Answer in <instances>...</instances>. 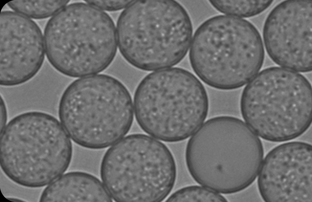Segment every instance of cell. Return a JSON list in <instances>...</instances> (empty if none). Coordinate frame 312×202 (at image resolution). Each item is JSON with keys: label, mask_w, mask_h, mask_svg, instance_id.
<instances>
[{"label": "cell", "mask_w": 312, "mask_h": 202, "mask_svg": "<svg viewBox=\"0 0 312 202\" xmlns=\"http://www.w3.org/2000/svg\"><path fill=\"white\" fill-rule=\"evenodd\" d=\"M0 131H1L6 125L8 119V113L4 99L1 95L0 99Z\"/></svg>", "instance_id": "cell-18"}, {"label": "cell", "mask_w": 312, "mask_h": 202, "mask_svg": "<svg viewBox=\"0 0 312 202\" xmlns=\"http://www.w3.org/2000/svg\"><path fill=\"white\" fill-rule=\"evenodd\" d=\"M166 202H226L219 193L204 186L193 185L181 188L172 194Z\"/></svg>", "instance_id": "cell-16"}, {"label": "cell", "mask_w": 312, "mask_h": 202, "mask_svg": "<svg viewBox=\"0 0 312 202\" xmlns=\"http://www.w3.org/2000/svg\"><path fill=\"white\" fill-rule=\"evenodd\" d=\"M69 2L68 0H14L7 4L14 12L28 18L42 19L52 17Z\"/></svg>", "instance_id": "cell-14"}, {"label": "cell", "mask_w": 312, "mask_h": 202, "mask_svg": "<svg viewBox=\"0 0 312 202\" xmlns=\"http://www.w3.org/2000/svg\"><path fill=\"white\" fill-rule=\"evenodd\" d=\"M134 0H84L86 3L102 10L116 11L125 9Z\"/></svg>", "instance_id": "cell-17"}, {"label": "cell", "mask_w": 312, "mask_h": 202, "mask_svg": "<svg viewBox=\"0 0 312 202\" xmlns=\"http://www.w3.org/2000/svg\"><path fill=\"white\" fill-rule=\"evenodd\" d=\"M264 156L258 136L242 120L229 115L206 121L189 139L185 154L193 179L223 194L236 193L251 185Z\"/></svg>", "instance_id": "cell-1"}, {"label": "cell", "mask_w": 312, "mask_h": 202, "mask_svg": "<svg viewBox=\"0 0 312 202\" xmlns=\"http://www.w3.org/2000/svg\"><path fill=\"white\" fill-rule=\"evenodd\" d=\"M1 168L21 186L48 185L68 168L73 155L70 137L48 113L32 111L12 118L0 131Z\"/></svg>", "instance_id": "cell-5"}, {"label": "cell", "mask_w": 312, "mask_h": 202, "mask_svg": "<svg viewBox=\"0 0 312 202\" xmlns=\"http://www.w3.org/2000/svg\"><path fill=\"white\" fill-rule=\"evenodd\" d=\"M312 88L307 79L282 67L266 68L244 88L241 115L262 139L281 142L304 133L312 122Z\"/></svg>", "instance_id": "cell-8"}, {"label": "cell", "mask_w": 312, "mask_h": 202, "mask_svg": "<svg viewBox=\"0 0 312 202\" xmlns=\"http://www.w3.org/2000/svg\"><path fill=\"white\" fill-rule=\"evenodd\" d=\"M263 37L271 59L297 72L312 70V1H284L265 21Z\"/></svg>", "instance_id": "cell-10"}, {"label": "cell", "mask_w": 312, "mask_h": 202, "mask_svg": "<svg viewBox=\"0 0 312 202\" xmlns=\"http://www.w3.org/2000/svg\"><path fill=\"white\" fill-rule=\"evenodd\" d=\"M257 180L266 202H312V146L294 141L270 151L263 159Z\"/></svg>", "instance_id": "cell-11"}, {"label": "cell", "mask_w": 312, "mask_h": 202, "mask_svg": "<svg viewBox=\"0 0 312 202\" xmlns=\"http://www.w3.org/2000/svg\"><path fill=\"white\" fill-rule=\"evenodd\" d=\"M116 29L122 56L133 67L147 71L180 62L193 34L187 11L173 0H134L120 13Z\"/></svg>", "instance_id": "cell-2"}, {"label": "cell", "mask_w": 312, "mask_h": 202, "mask_svg": "<svg viewBox=\"0 0 312 202\" xmlns=\"http://www.w3.org/2000/svg\"><path fill=\"white\" fill-rule=\"evenodd\" d=\"M45 54L42 31L31 19L14 11L0 13V84L11 87L34 78Z\"/></svg>", "instance_id": "cell-12"}, {"label": "cell", "mask_w": 312, "mask_h": 202, "mask_svg": "<svg viewBox=\"0 0 312 202\" xmlns=\"http://www.w3.org/2000/svg\"><path fill=\"white\" fill-rule=\"evenodd\" d=\"M41 202H111L112 198L96 177L81 171L62 174L43 191Z\"/></svg>", "instance_id": "cell-13"}, {"label": "cell", "mask_w": 312, "mask_h": 202, "mask_svg": "<svg viewBox=\"0 0 312 202\" xmlns=\"http://www.w3.org/2000/svg\"><path fill=\"white\" fill-rule=\"evenodd\" d=\"M218 12L227 15L248 18L258 15L268 8L273 0H209Z\"/></svg>", "instance_id": "cell-15"}, {"label": "cell", "mask_w": 312, "mask_h": 202, "mask_svg": "<svg viewBox=\"0 0 312 202\" xmlns=\"http://www.w3.org/2000/svg\"><path fill=\"white\" fill-rule=\"evenodd\" d=\"M133 107L137 123L145 132L173 143L187 139L201 126L209 102L198 78L186 69L174 67L144 77L135 90Z\"/></svg>", "instance_id": "cell-6"}, {"label": "cell", "mask_w": 312, "mask_h": 202, "mask_svg": "<svg viewBox=\"0 0 312 202\" xmlns=\"http://www.w3.org/2000/svg\"><path fill=\"white\" fill-rule=\"evenodd\" d=\"M101 180L117 202H160L176 183V162L171 151L156 139L129 135L106 151L100 166Z\"/></svg>", "instance_id": "cell-9"}, {"label": "cell", "mask_w": 312, "mask_h": 202, "mask_svg": "<svg viewBox=\"0 0 312 202\" xmlns=\"http://www.w3.org/2000/svg\"><path fill=\"white\" fill-rule=\"evenodd\" d=\"M261 35L249 21L227 15L215 16L195 31L190 47L191 67L205 83L232 90L248 83L264 63Z\"/></svg>", "instance_id": "cell-4"}, {"label": "cell", "mask_w": 312, "mask_h": 202, "mask_svg": "<svg viewBox=\"0 0 312 202\" xmlns=\"http://www.w3.org/2000/svg\"><path fill=\"white\" fill-rule=\"evenodd\" d=\"M131 94L119 80L105 74L76 79L63 92L58 107L61 123L75 144L105 149L123 138L134 119Z\"/></svg>", "instance_id": "cell-3"}, {"label": "cell", "mask_w": 312, "mask_h": 202, "mask_svg": "<svg viewBox=\"0 0 312 202\" xmlns=\"http://www.w3.org/2000/svg\"><path fill=\"white\" fill-rule=\"evenodd\" d=\"M43 36L49 62L59 73L70 77L103 71L117 52L116 29L112 19L87 3L65 6L48 20Z\"/></svg>", "instance_id": "cell-7"}]
</instances>
